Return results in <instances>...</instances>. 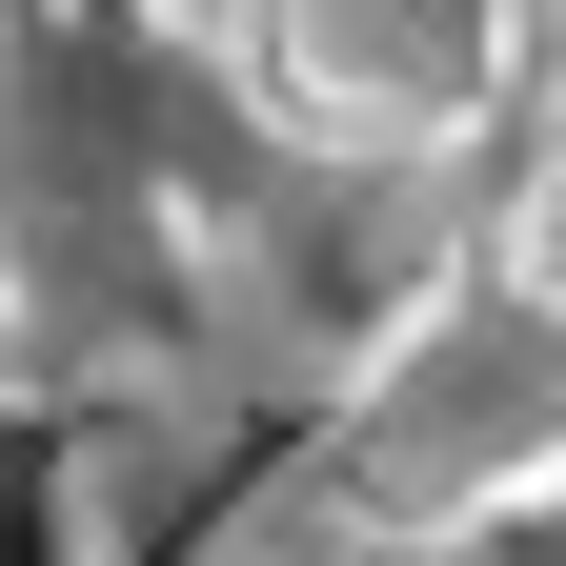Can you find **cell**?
Returning a JSON list of instances; mask_svg holds the SVG:
<instances>
[{
  "label": "cell",
  "instance_id": "6da1fadb",
  "mask_svg": "<svg viewBox=\"0 0 566 566\" xmlns=\"http://www.w3.org/2000/svg\"><path fill=\"white\" fill-rule=\"evenodd\" d=\"M243 82L344 163H424V142L506 122L526 0H243Z\"/></svg>",
  "mask_w": 566,
  "mask_h": 566
},
{
  "label": "cell",
  "instance_id": "7a4b0ae2",
  "mask_svg": "<svg viewBox=\"0 0 566 566\" xmlns=\"http://www.w3.org/2000/svg\"><path fill=\"white\" fill-rule=\"evenodd\" d=\"M506 304H546V324H566V142L506 182Z\"/></svg>",
  "mask_w": 566,
  "mask_h": 566
}]
</instances>
